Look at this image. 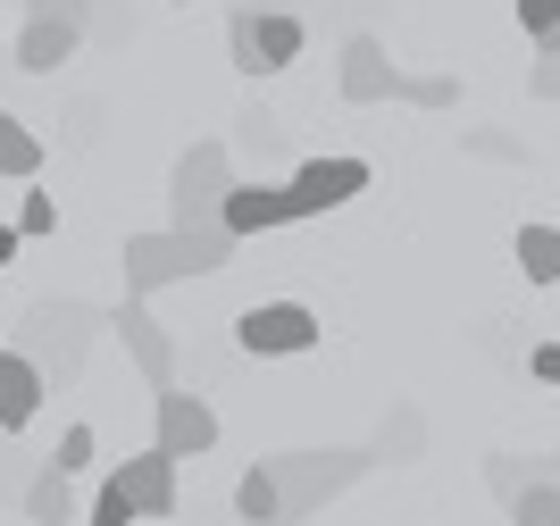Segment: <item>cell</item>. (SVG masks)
I'll return each instance as SVG.
<instances>
[{"label":"cell","instance_id":"obj_1","mask_svg":"<svg viewBox=\"0 0 560 526\" xmlns=\"http://www.w3.org/2000/svg\"><path fill=\"white\" fill-rule=\"evenodd\" d=\"M243 252L226 226H192V234H176V226H160V234H126V252H117V268H126V293H160V284H192V276H218L226 259Z\"/></svg>","mask_w":560,"mask_h":526},{"label":"cell","instance_id":"obj_2","mask_svg":"<svg viewBox=\"0 0 560 526\" xmlns=\"http://www.w3.org/2000/svg\"><path fill=\"white\" fill-rule=\"evenodd\" d=\"M369 468H376L369 452H277V459H268V477H277L284 526H310L335 493H351V484L369 477Z\"/></svg>","mask_w":560,"mask_h":526},{"label":"cell","instance_id":"obj_3","mask_svg":"<svg viewBox=\"0 0 560 526\" xmlns=\"http://www.w3.org/2000/svg\"><path fill=\"white\" fill-rule=\"evenodd\" d=\"M101 309L93 301H34V309H25V360H34V376H43V385H68L75 367H84V343H93L101 335Z\"/></svg>","mask_w":560,"mask_h":526},{"label":"cell","instance_id":"obj_4","mask_svg":"<svg viewBox=\"0 0 560 526\" xmlns=\"http://www.w3.org/2000/svg\"><path fill=\"white\" fill-rule=\"evenodd\" d=\"M226 192H234V151H226V142H192L185 160L167 167V209H176V234L218 226Z\"/></svg>","mask_w":560,"mask_h":526},{"label":"cell","instance_id":"obj_5","mask_svg":"<svg viewBox=\"0 0 560 526\" xmlns=\"http://www.w3.org/2000/svg\"><path fill=\"white\" fill-rule=\"evenodd\" d=\"M226 50L243 75H284L302 59V17L293 9H234L226 17Z\"/></svg>","mask_w":560,"mask_h":526},{"label":"cell","instance_id":"obj_6","mask_svg":"<svg viewBox=\"0 0 560 526\" xmlns=\"http://www.w3.org/2000/svg\"><path fill=\"white\" fill-rule=\"evenodd\" d=\"M151 452L160 459H176V468H185V459H210L218 452V410L210 401H201V393H151Z\"/></svg>","mask_w":560,"mask_h":526},{"label":"cell","instance_id":"obj_7","mask_svg":"<svg viewBox=\"0 0 560 526\" xmlns=\"http://www.w3.org/2000/svg\"><path fill=\"white\" fill-rule=\"evenodd\" d=\"M234 343L252 360H293V351H318V309L310 301H252L234 318Z\"/></svg>","mask_w":560,"mask_h":526},{"label":"cell","instance_id":"obj_8","mask_svg":"<svg viewBox=\"0 0 560 526\" xmlns=\"http://www.w3.org/2000/svg\"><path fill=\"white\" fill-rule=\"evenodd\" d=\"M284 192H293V218H327V209L369 192V160H343V151H335V160H302L284 176Z\"/></svg>","mask_w":560,"mask_h":526},{"label":"cell","instance_id":"obj_9","mask_svg":"<svg viewBox=\"0 0 560 526\" xmlns=\"http://www.w3.org/2000/svg\"><path fill=\"white\" fill-rule=\"evenodd\" d=\"M109 326L126 335V351H135V367H142V385H151V393H176V335H167V326L151 318L135 293L109 309Z\"/></svg>","mask_w":560,"mask_h":526},{"label":"cell","instance_id":"obj_10","mask_svg":"<svg viewBox=\"0 0 560 526\" xmlns=\"http://www.w3.org/2000/svg\"><path fill=\"white\" fill-rule=\"evenodd\" d=\"M218 226H226L234 243H252V234H277V226H293V192H284V184H268V176H234L226 209H218Z\"/></svg>","mask_w":560,"mask_h":526},{"label":"cell","instance_id":"obj_11","mask_svg":"<svg viewBox=\"0 0 560 526\" xmlns=\"http://www.w3.org/2000/svg\"><path fill=\"white\" fill-rule=\"evenodd\" d=\"M335 84H343L351 109H376V101H394V92H401V68H394V50L376 43V34H351V43H343V68H335Z\"/></svg>","mask_w":560,"mask_h":526},{"label":"cell","instance_id":"obj_12","mask_svg":"<svg viewBox=\"0 0 560 526\" xmlns=\"http://www.w3.org/2000/svg\"><path fill=\"white\" fill-rule=\"evenodd\" d=\"M75 43H84V25L50 17V9H25V34H18V68L25 75H59L75 59Z\"/></svg>","mask_w":560,"mask_h":526},{"label":"cell","instance_id":"obj_13","mask_svg":"<svg viewBox=\"0 0 560 526\" xmlns=\"http://www.w3.org/2000/svg\"><path fill=\"white\" fill-rule=\"evenodd\" d=\"M117 484H126V502H135V518H176V459L142 452L117 468Z\"/></svg>","mask_w":560,"mask_h":526},{"label":"cell","instance_id":"obj_14","mask_svg":"<svg viewBox=\"0 0 560 526\" xmlns=\"http://www.w3.org/2000/svg\"><path fill=\"white\" fill-rule=\"evenodd\" d=\"M18 510H25L34 526H84V510H75V477H59L50 459H34V477H25Z\"/></svg>","mask_w":560,"mask_h":526},{"label":"cell","instance_id":"obj_15","mask_svg":"<svg viewBox=\"0 0 560 526\" xmlns=\"http://www.w3.org/2000/svg\"><path fill=\"white\" fill-rule=\"evenodd\" d=\"M43 376H34V360L25 351H0V435H18V426H34V410H43Z\"/></svg>","mask_w":560,"mask_h":526},{"label":"cell","instance_id":"obj_16","mask_svg":"<svg viewBox=\"0 0 560 526\" xmlns=\"http://www.w3.org/2000/svg\"><path fill=\"white\" fill-rule=\"evenodd\" d=\"M486 484H493V502H511L518 484H560V452H536V459L493 452V459H486Z\"/></svg>","mask_w":560,"mask_h":526},{"label":"cell","instance_id":"obj_17","mask_svg":"<svg viewBox=\"0 0 560 526\" xmlns=\"http://www.w3.org/2000/svg\"><path fill=\"white\" fill-rule=\"evenodd\" d=\"M511 259H518L527 284H560V226H518Z\"/></svg>","mask_w":560,"mask_h":526},{"label":"cell","instance_id":"obj_18","mask_svg":"<svg viewBox=\"0 0 560 526\" xmlns=\"http://www.w3.org/2000/svg\"><path fill=\"white\" fill-rule=\"evenodd\" d=\"M234 518H243V526H284V510H277V477H268V459L234 477Z\"/></svg>","mask_w":560,"mask_h":526},{"label":"cell","instance_id":"obj_19","mask_svg":"<svg viewBox=\"0 0 560 526\" xmlns=\"http://www.w3.org/2000/svg\"><path fill=\"white\" fill-rule=\"evenodd\" d=\"M34 167H43V142H34V126L0 117V176H34Z\"/></svg>","mask_w":560,"mask_h":526},{"label":"cell","instance_id":"obj_20","mask_svg":"<svg viewBox=\"0 0 560 526\" xmlns=\"http://www.w3.org/2000/svg\"><path fill=\"white\" fill-rule=\"evenodd\" d=\"M502 510H511V526H560V484H518Z\"/></svg>","mask_w":560,"mask_h":526},{"label":"cell","instance_id":"obj_21","mask_svg":"<svg viewBox=\"0 0 560 526\" xmlns=\"http://www.w3.org/2000/svg\"><path fill=\"white\" fill-rule=\"evenodd\" d=\"M234 142H243V160H277V142H284V126H277V117H268V109H243V117H234Z\"/></svg>","mask_w":560,"mask_h":526},{"label":"cell","instance_id":"obj_22","mask_svg":"<svg viewBox=\"0 0 560 526\" xmlns=\"http://www.w3.org/2000/svg\"><path fill=\"white\" fill-rule=\"evenodd\" d=\"M84 526H135V502H126V484H117V468L101 477V493H93V510H84Z\"/></svg>","mask_w":560,"mask_h":526},{"label":"cell","instance_id":"obj_23","mask_svg":"<svg viewBox=\"0 0 560 526\" xmlns=\"http://www.w3.org/2000/svg\"><path fill=\"white\" fill-rule=\"evenodd\" d=\"M394 101H410V109H452V101H460V84H452V75H401Z\"/></svg>","mask_w":560,"mask_h":526},{"label":"cell","instance_id":"obj_24","mask_svg":"<svg viewBox=\"0 0 560 526\" xmlns=\"http://www.w3.org/2000/svg\"><path fill=\"white\" fill-rule=\"evenodd\" d=\"M93 452H101L93 426H68V435H59V452H50V468H59V477H84V468H93Z\"/></svg>","mask_w":560,"mask_h":526},{"label":"cell","instance_id":"obj_25","mask_svg":"<svg viewBox=\"0 0 560 526\" xmlns=\"http://www.w3.org/2000/svg\"><path fill=\"white\" fill-rule=\"evenodd\" d=\"M9 226H18V243H25V234H50V226H59V209H50V192H25Z\"/></svg>","mask_w":560,"mask_h":526},{"label":"cell","instance_id":"obj_26","mask_svg":"<svg viewBox=\"0 0 560 526\" xmlns=\"http://www.w3.org/2000/svg\"><path fill=\"white\" fill-rule=\"evenodd\" d=\"M527 101H560V59L536 50V68H527Z\"/></svg>","mask_w":560,"mask_h":526},{"label":"cell","instance_id":"obj_27","mask_svg":"<svg viewBox=\"0 0 560 526\" xmlns=\"http://www.w3.org/2000/svg\"><path fill=\"white\" fill-rule=\"evenodd\" d=\"M477 160H527V142H511V135H460Z\"/></svg>","mask_w":560,"mask_h":526},{"label":"cell","instance_id":"obj_28","mask_svg":"<svg viewBox=\"0 0 560 526\" xmlns=\"http://www.w3.org/2000/svg\"><path fill=\"white\" fill-rule=\"evenodd\" d=\"M527 376H536V385H560V343H536V351H527Z\"/></svg>","mask_w":560,"mask_h":526},{"label":"cell","instance_id":"obj_29","mask_svg":"<svg viewBox=\"0 0 560 526\" xmlns=\"http://www.w3.org/2000/svg\"><path fill=\"white\" fill-rule=\"evenodd\" d=\"M552 17H560V0H518V25H527V43H536Z\"/></svg>","mask_w":560,"mask_h":526},{"label":"cell","instance_id":"obj_30","mask_svg":"<svg viewBox=\"0 0 560 526\" xmlns=\"http://www.w3.org/2000/svg\"><path fill=\"white\" fill-rule=\"evenodd\" d=\"M34 9H50V17H68V25H84V17H93V0H34Z\"/></svg>","mask_w":560,"mask_h":526},{"label":"cell","instance_id":"obj_31","mask_svg":"<svg viewBox=\"0 0 560 526\" xmlns=\"http://www.w3.org/2000/svg\"><path fill=\"white\" fill-rule=\"evenodd\" d=\"M536 50H552V59H560V17L544 25V34H536Z\"/></svg>","mask_w":560,"mask_h":526},{"label":"cell","instance_id":"obj_32","mask_svg":"<svg viewBox=\"0 0 560 526\" xmlns=\"http://www.w3.org/2000/svg\"><path fill=\"white\" fill-rule=\"evenodd\" d=\"M9 259H18V226H0V268H9Z\"/></svg>","mask_w":560,"mask_h":526},{"label":"cell","instance_id":"obj_33","mask_svg":"<svg viewBox=\"0 0 560 526\" xmlns=\"http://www.w3.org/2000/svg\"><path fill=\"white\" fill-rule=\"evenodd\" d=\"M234 9H284V0H234Z\"/></svg>","mask_w":560,"mask_h":526},{"label":"cell","instance_id":"obj_34","mask_svg":"<svg viewBox=\"0 0 560 526\" xmlns=\"http://www.w3.org/2000/svg\"><path fill=\"white\" fill-rule=\"evenodd\" d=\"M176 9H201V0H176Z\"/></svg>","mask_w":560,"mask_h":526}]
</instances>
